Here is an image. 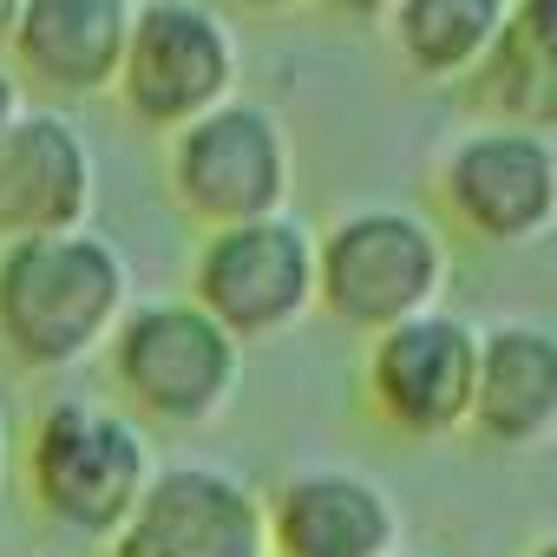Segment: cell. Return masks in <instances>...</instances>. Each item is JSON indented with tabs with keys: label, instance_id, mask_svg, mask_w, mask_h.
<instances>
[{
	"label": "cell",
	"instance_id": "cell-7",
	"mask_svg": "<svg viewBox=\"0 0 557 557\" xmlns=\"http://www.w3.org/2000/svg\"><path fill=\"white\" fill-rule=\"evenodd\" d=\"M236 79L243 53L223 8L210 0H138L132 8V40L112 92L145 132H184L190 119L236 99Z\"/></svg>",
	"mask_w": 557,
	"mask_h": 557
},
{
	"label": "cell",
	"instance_id": "cell-8",
	"mask_svg": "<svg viewBox=\"0 0 557 557\" xmlns=\"http://www.w3.org/2000/svg\"><path fill=\"white\" fill-rule=\"evenodd\" d=\"M472 381H479V329L453 309H426L413 322L368 335L361 394L374 420L407 440H453L472 420Z\"/></svg>",
	"mask_w": 557,
	"mask_h": 557
},
{
	"label": "cell",
	"instance_id": "cell-16",
	"mask_svg": "<svg viewBox=\"0 0 557 557\" xmlns=\"http://www.w3.org/2000/svg\"><path fill=\"white\" fill-rule=\"evenodd\" d=\"M511 0H394L387 40L394 60L426 86H466L479 60L498 47Z\"/></svg>",
	"mask_w": 557,
	"mask_h": 557
},
{
	"label": "cell",
	"instance_id": "cell-19",
	"mask_svg": "<svg viewBox=\"0 0 557 557\" xmlns=\"http://www.w3.org/2000/svg\"><path fill=\"white\" fill-rule=\"evenodd\" d=\"M210 8H236V14H296L302 0H210Z\"/></svg>",
	"mask_w": 557,
	"mask_h": 557
},
{
	"label": "cell",
	"instance_id": "cell-6",
	"mask_svg": "<svg viewBox=\"0 0 557 557\" xmlns=\"http://www.w3.org/2000/svg\"><path fill=\"white\" fill-rule=\"evenodd\" d=\"M190 302L243 348L289 335L315 309V230L289 210L203 230L190 256Z\"/></svg>",
	"mask_w": 557,
	"mask_h": 557
},
{
	"label": "cell",
	"instance_id": "cell-1",
	"mask_svg": "<svg viewBox=\"0 0 557 557\" xmlns=\"http://www.w3.org/2000/svg\"><path fill=\"white\" fill-rule=\"evenodd\" d=\"M132 309V262L112 236L60 230L0 243V348L27 374L92 361Z\"/></svg>",
	"mask_w": 557,
	"mask_h": 557
},
{
	"label": "cell",
	"instance_id": "cell-21",
	"mask_svg": "<svg viewBox=\"0 0 557 557\" xmlns=\"http://www.w3.org/2000/svg\"><path fill=\"white\" fill-rule=\"evenodd\" d=\"M531 557H557V531H550V537H537V544H531Z\"/></svg>",
	"mask_w": 557,
	"mask_h": 557
},
{
	"label": "cell",
	"instance_id": "cell-14",
	"mask_svg": "<svg viewBox=\"0 0 557 557\" xmlns=\"http://www.w3.org/2000/svg\"><path fill=\"white\" fill-rule=\"evenodd\" d=\"M466 426L498 453H531L557 433V329L550 322L479 329V381H472Z\"/></svg>",
	"mask_w": 557,
	"mask_h": 557
},
{
	"label": "cell",
	"instance_id": "cell-4",
	"mask_svg": "<svg viewBox=\"0 0 557 557\" xmlns=\"http://www.w3.org/2000/svg\"><path fill=\"white\" fill-rule=\"evenodd\" d=\"M106 368L112 394L138 420L164 433H197L230 413L243 387V342L223 335L190 296H158L125 309V322L106 342Z\"/></svg>",
	"mask_w": 557,
	"mask_h": 557
},
{
	"label": "cell",
	"instance_id": "cell-15",
	"mask_svg": "<svg viewBox=\"0 0 557 557\" xmlns=\"http://www.w3.org/2000/svg\"><path fill=\"white\" fill-rule=\"evenodd\" d=\"M466 86L492 125L557 132V0H511L498 47Z\"/></svg>",
	"mask_w": 557,
	"mask_h": 557
},
{
	"label": "cell",
	"instance_id": "cell-11",
	"mask_svg": "<svg viewBox=\"0 0 557 557\" xmlns=\"http://www.w3.org/2000/svg\"><path fill=\"white\" fill-rule=\"evenodd\" d=\"M99 203V158L66 112L27 106L0 132V243L86 230Z\"/></svg>",
	"mask_w": 557,
	"mask_h": 557
},
{
	"label": "cell",
	"instance_id": "cell-24",
	"mask_svg": "<svg viewBox=\"0 0 557 557\" xmlns=\"http://www.w3.org/2000/svg\"><path fill=\"white\" fill-rule=\"evenodd\" d=\"M394 557H426V550H394Z\"/></svg>",
	"mask_w": 557,
	"mask_h": 557
},
{
	"label": "cell",
	"instance_id": "cell-13",
	"mask_svg": "<svg viewBox=\"0 0 557 557\" xmlns=\"http://www.w3.org/2000/svg\"><path fill=\"white\" fill-rule=\"evenodd\" d=\"M138 0H21L8 66L53 99H99L119 86Z\"/></svg>",
	"mask_w": 557,
	"mask_h": 557
},
{
	"label": "cell",
	"instance_id": "cell-3",
	"mask_svg": "<svg viewBox=\"0 0 557 557\" xmlns=\"http://www.w3.org/2000/svg\"><path fill=\"white\" fill-rule=\"evenodd\" d=\"M453 256L433 216L407 203H361L315 236V309L355 335H381L440 309Z\"/></svg>",
	"mask_w": 557,
	"mask_h": 557
},
{
	"label": "cell",
	"instance_id": "cell-2",
	"mask_svg": "<svg viewBox=\"0 0 557 557\" xmlns=\"http://www.w3.org/2000/svg\"><path fill=\"white\" fill-rule=\"evenodd\" d=\"M151 472L158 466L145 426L99 400H53L21 446V479L34 511L86 544H112L132 524Z\"/></svg>",
	"mask_w": 557,
	"mask_h": 557
},
{
	"label": "cell",
	"instance_id": "cell-5",
	"mask_svg": "<svg viewBox=\"0 0 557 557\" xmlns=\"http://www.w3.org/2000/svg\"><path fill=\"white\" fill-rule=\"evenodd\" d=\"M164 190L203 230L289 210L296 151H289L283 119L256 99H223L216 112L190 119L164 145Z\"/></svg>",
	"mask_w": 557,
	"mask_h": 557
},
{
	"label": "cell",
	"instance_id": "cell-22",
	"mask_svg": "<svg viewBox=\"0 0 557 557\" xmlns=\"http://www.w3.org/2000/svg\"><path fill=\"white\" fill-rule=\"evenodd\" d=\"M106 557H138V550H132V544H119V537H112V544H106Z\"/></svg>",
	"mask_w": 557,
	"mask_h": 557
},
{
	"label": "cell",
	"instance_id": "cell-23",
	"mask_svg": "<svg viewBox=\"0 0 557 557\" xmlns=\"http://www.w3.org/2000/svg\"><path fill=\"white\" fill-rule=\"evenodd\" d=\"M0 472H8V420H0Z\"/></svg>",
	"mask_w": 557,
	"mask_h": 557
},
{
	"label": "cell",
	"instance_id": "cell-9",
	"mask_svg": "<svg viewBox=\"0 0 557 557\" xmlns=\"http://www.w3.org/2000/svg\"><path fill=\"white\" fill-rule=\"evenodd\" d=\"M433 184H440V210L466 236L492 249H524L557 223V138L485 119L440 158Z\"/></svg>",
	"mask_w": 557,
	"mask_h": 557
},
{
	"label": "cell",
	"instance_id": "cell-10",
	"mask_svg": "<svg viewBox=\"0 0 557 557\" xmlns=\"http://www.w3.org/2000/svg\"><path fill=\"white\" fill-rule=\"evenodd\" d=\"M138 557H269V511L230 466H158L132 524L119 531Z\"/></svg>",
	"mask_w": 557,
	"mask_h": 557
},
{
	"label": "cell",
	"instance_id": "cell-17",
	"mask_svg": "<svg viewBox=\"0 0 557 557\" xmlns=\"http://www.w3.org/2000/svg\"><path fill=\"white\" fill-rule=\"evenodd\" d=\"M322 14H335V21H348V27H387L394 0H322Z\"/></svg>",
	"mask_w": 557,
	"mask_h": 557
},
{
	"label": "cell",
	"instance_id": "cell-12",
	"mask_svg": "<svg viewBox=\"0 0 557 557\" xmlns=\"http://www.w3.org/2000/svg\"><path fill=\"white\" fill-rule=\"evenodd\" d=\"M269 511V557H394L400 550V505L381 479L355 466H302L275 492Z\"/></svg>",
	"mask_w": 557,
	"mask_h": 557
},
{
	"label": "cell",
	"instance_id": "cell-18",
	"mask_svg": "<svg viewBox=\"0 0 557 557\" xmlns=\"http://www.w3.org/2000/svg\"><path fill=\"white\" fill-rule=\"evenodd\" d=\"M21 112H27V106H21V79H14V66H8V60H0V132H8Z\"/></svg>",
	"mask_w": 557,
	"mask_h": 557
},
{
	"label": "cell",
	"instance_id": "cell-20",
	"mask_svg": "<svg viewBox=\"0 0 557 557\" xmlns=\"http://www.w3.org/2000/svg\"><path fill=\"white\" fill-rule=\"evenodd\" d=\"M14 14H21V0H0V47H8V34H14Z\"/></svg>",
	"mask_w": 557,
	"mask_h": 557
}]
</instances>
